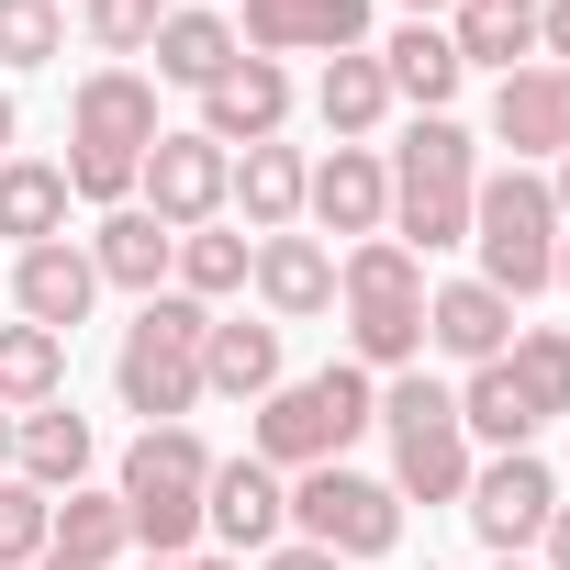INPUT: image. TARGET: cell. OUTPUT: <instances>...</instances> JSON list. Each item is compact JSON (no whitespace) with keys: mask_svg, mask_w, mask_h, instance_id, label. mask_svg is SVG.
I'll use <instances>...</instances> for the list:
<instances>
[{"mask_svg":"<svg viewBox=\"0 0 570 570\" xmlns=\"http://www.w3.org/2000/svg\"><path fill=\"white\" fill-rule=\"evenodd\" d=\"M559 202H548V168H492L481 190H470V246H481V268L470 279H492L503 303H537L548 279H559Z\"/></svg>","mask_w":570,"mask_h":570,"instance_id":"8992f818","label":"cell"},{"mask_svg":"<svg viewBox=\"0 0 570 570\" xmlns=\"http://www.w3.org/2000/svg\"><path fill=\"white\" fill-rule=\"evenodd\" d=\"M224 179H235V157L190 124V135H157L146 146V168H135V213H157L168 235H190V224H224Z\"/></svg>","mask_w":570,"mask_h":570,"instance_id":"8fae6325","label":"cell"},{"mask_svg":"<svg viewBox=\"0 0 570 570\" xmlns=\"http://www.w3.org/2000/svg\"><path fill=\"white\" fill-rule=\"evenodd\" d=\"M101 303V268H90V246L79 235H57V246H23L12 257V314L23 325H46V336H79V314Z\"/></svg>","mask_w":570,"mask_h":570,"instance_id":"ac0fdd59","label":"cell"},{"mask_svg":"<svg viewBox=\"0 0 570 570\" xmlns=\"http://www.w3.org/2000/svg\"><path fill=\"white\" fill-rule=\"evenodd\" d=\"M79 23H90V46L124 68V57H146L157 46V23H168V0H79Z\"/></svg>","mask_w":570,"mask_h":570,"instance_id":"e575fe53","label":"cell"},{"mask_svg":"<svg viewBox=\"0 0 570 570\" xmlns=\"http://www.w3.org/2000/svg\"><path fill=\"white\" fill-rule=\"evenodd\" d=\"M314 112H325V135L336 146H370L381 135V112H392V79H381V57L358 46V57H325V79H314Z\"/></svg>","mask_w":570,"mask_h":570,"instance_id":"4316f807","label":"cell"},{"mask_svg":"<svg viewBox=\"0 0 570 570\" xmlns=\"http://www.w3.org/2000/svg\"><path fill=\"white\" fill-rule=\"evenodd\" d=\"M303 213L325 224V235H392V168H381V146H336V157H314V179H303Z\"/></svg>","mask_w":570,"mask_h":570,"instance_id":"e0dca14e","label":"cell"},{"mask_svg":"<svg viewBox=\"0 0 570 570\" xmlns=\"http://www.w3.org/2000/svg\"><path fill=\"white\" fill-rule=\"evenodd\" d=\"M370 425H381V381H370L358 358H336V370H314V381H279V392L246 414V459H268L279 481H292V470L347 459Z\"/></svg>","mask_w":570,"mask_h":570,"instance_id":"7a4b0ae2","label":"cell"},{"mask_svg":"<svg viewBox=\"0 0 570 570\" xmlns=\"http://www.w3.org/2000/svg\"><path fill=\"white\" fill-rule=\"evenodd\" d=\"M559 292H570V235H559Z\"/></svg>","mask_w":570,"mask_h":570,"instance_id":"f6af8a7d","label":"cell"},{"mask_svg":"<svg viewBox=\"0 0 570 570\" xmlns=\"http://www.w3.org/2000/svg\"><path fill=\"white\" fill-rule=\"evenodd\" d=\"M459 425H470V436H481L492 459H503V448H537V436H548V414H537V403L514 392V370H503V358H481V370L459 381Z\"/></svg>","mask_w":570,"mask_h":570,"instance_id":"83f0119b","label":"cell"},{"mask_svg":"<svg viewBox=\"0 0 570 570\" xmlns=\"http://www.w3.org/2000/svg\"><path fill=\"white\" fill-rule=\"evenodd\" d=\"M537 68H570V0H537Z\"/></svg>","mask_w":570,"mask_h":570,"instance_id":"8d00e7d4","label":"cell"},{"mask_svg":"<svg viewBox=\"0 0 570 570\" xmlns=\"http://www.w3.org/2000/svg\"><path fill=\"white\" fill-rule=\"evenodd\" d=\"M79 246H90V268H101V292H135V303H146V292H168V257H179V235H168L157 213H135V202H124V213H101Z\"/></svg>","mask_w":570,"mask_h":570,"instance_id":"7402d4cb","label":"cell"},{"mask_svg":"<svg viewBox=\"0 0 570 570\" xmlns=\"http://www.w3.org/2000/svg\"><path fill=\"white\" fill-rule=\"evenodd\" d=\"M292 525L325 559H392L403 548V492L347 470V459H325V470H292Z\"/></svg>","mask_w":570,"mask_h":570,"instance_id":"9c48e42d","label":"cell"},{"mask_svg":"<svg viewBox=\"0 0 570 570\" xmlns=\"http://www.w3.org/2000/svg\"><path fill=\"white\" fill-rule=\"evenodd\" d=\"M146 570H246V559H202V548H190V559H146Z\"/></svg>","mask_w":570,"mask_h":570,"instance_id":"ab89813d","label":"cell"},{"mask_svg":"<svg viewBox=\"0 0 570 570\" xmlns=\"http://www.w3.org/2000/svg\"><path fill=\"white\" fill-rule=\"evenodd\" d=\"M0 235H12V257L68 235V168L57 157H0Z\"/></svg>","mask_w":570,"mask_h":570,"instance_id":"484cf974","label":"cell"},{"mask_svg":"<svg viewBox=\"0 0 570 570\" xmlns=\"http://www.w3.org/2000/svg\"><path fill=\"white\" fill-rule=\"evenodd\" d=\"M448 46H459V68L514 79V68H537V12H503V0H459V12H448Z\"/></svg>","mask_w":570,"mask_h":570,"instance_id":"f546056e","label":"cell"},{"mask_svg":"<svg viewBox=\"0 0 570 570\" xmlns=\"http://www.w3.org/2000/svg\"><path fill=\"white\" fill-rule=\"evenodd\" d=\"M381 436H392V492L403 503H459L470 492V425H459V392L403 370L381 392Z\"/></svg>","mask_w":570,"mask_h":570,"instance_id":"ba28073f","label":"cell"},{"mask_svg":"<svg viewBox=\"0 0 570 570\" xmlns=\"http://www.w3.org/2000/svg\"><path fill=\"white\" fill-rule=\"evenodd\" d=\"M202 336H213V303H190V292H146L135 325H124V347H112V392H124V414H146V425H190V403H202Z\"/></svg>","mask_w":570,"mask_h":570,"instance_id":"5b68a950","label":"cell"},{"mask_svg":"<svg viewBox=\"0 0 570 570\" xmlns=\"http://www.w3.org/2000/svg\"><path fill=\"white\" fill-rule=\"evenodd\" d=\"M370 57H381L392 101H414V112H448V101H459V79H470V68H459V46H448V23H403V35H392V46H370Z\"/></svg>","mask_w":570,"mask_h":570,"instance_id":"d4e9b609","label":"cell"},{"mask_svg":"<svg viewBox=\"0 0 570 570\" xmlns=\"http://www.w3.org/2000/svg\"><path fill=\"white\" fill-rule=\"evenodd\" d=\"M381 168H392V235H403L414 257H448V246H470L481 146H470V124H459V112H414V135H403Z\"/></svg>","mask_w":570,"mask_h":570,"instance_id":"277c9868","label":"cell"},{"mask_svg":"<svg viewBox=\"0 0 570 570\" xmlns=\"http://www.w3.org/2000/svg\"><path fill=\"white\" fill-rule=\"evenodd\" d=\"M537 548H548V559H537V570H570V503H559V514H548V537H537Z\"/></svg>","mask_w":570,"mask_h":570,"instance_id":"f35d334b","label":"cell"},{"mask_svg":"<svg viewBox=\"0 0 570 570\" xmlns=\"http://www.w3.org/2000/svg\"><path fill=\"white\" fill-rule=\"evenodd\" d=\"M68 46V12L57 0H0V68H46Z\"/></svg>","mask_w":570,"mask_h":570,"instance_id":"d590c367","label":"cell"},{"mask_svg":"<svg viewBox=\"0 0 570 570\" xmlns=\"http://www.w3.org/2000/svg\"><path fill=\"white\" fill-rule=\"evenodd\" d=\"M202 392H224V403H268L279 392V325L268 314H213V336H202Z\"/></svg>","mask_w":570,"mask_h":570,"instance_id":"ffe728a7","label":"cell"},{"mask_svg":"<svg viewBox=\"0 0 570 570\" xmlns=\"http://www.w3.org/2000/svg\"><path fill=\"white\" fill-rule=\"evenodd\" d=\"M503 370H514V392H525V403H537L548 425L570 414V336H559V325H514Z\"/></svg>","mask_w":570,"mask_h":570,"instance_id":"d6a6232c","label":"cell"},{"mask_svg":"<svg viewBox=\"0 0 570 570\" xmlns=\"http://www.w3.org/2000/svg\"><path fill=\"white\" fill-rule=\"evenodd\" d=\"M246 257H257V235L190 224V235H179V257H168V292H190V303H224V292H246Z\"/></svg>","mask_w":570,"mask_h":570,"instance_id":"1f68e13d","label":"cell"},{"mask_svg":"<svg viewBox=\"0 0 570 570\" xmlns=\"http://www.w3.org/2000/svg\"><path fill=\"white\" fill-rule=\"evenodd\" d=\"M90 459H101V436H90L79 403H35V414H12V470H23L35 492H79Z\"/></svg>","mask_w":570,"mask_h":570,"instance_id":"44dd1931","label":"cell"},{"mask_svg":"<svg viewBox=\"0 0 570 570\" xmlns=\"http://www.w3.org/2000/svg\"><path fill=\"white\" fill-rule=\"evenodd\" d=\"M279 124H292V68H279V57H235V68L202 90V135H213L224 157L268 146Z\"/></svg>","mask_w":570,"mask_h":570,"instance_id":"2e32d148","label":"cell"},{"mask_svg":"<svg viewBox=\"0 0 570 570\" xmlns=\"http://www.w3.org/2000/svg\"><path fill=\"white\" fill-rule=\"evenodd\" d=\"M492 146L514 157V168H559L570 157V68H514V79H492Z\"/></svg>","mask_w":570,"mask_h":570,"instance_id":"5bb4252c","label":"cell"},{"mask_svg":"<svg viewBox=\"0 0 570 570\" xmlns=\"http://www.w3.org/2000/svg\"><path fill=\"white\" fill-rule=\"evenodd\" d=\"M35 403H68V336L46 325H0V414H35Z\"/></svg>","mask_w":570,"mask_h":570,"instance_id":"f1b7e54d","label":"cell"},{"mask_svg":"<svg viewBox=\"0 0 570 570\" xmlns=\"http://www.w3.org/2000/svg\"><path fill=\"white\" fill-rule=\"evenodd\" d=\"M548 202H559V224H570V157H559V168H548Z\"/></svg>","mask_w":570,"mask_h":570,"instance_id":"60d3db41","label":"cell"},{"mask_svg":"<svg viewBox=\"0 0 570 570\" xmlns=\"http://www.w3.org/2000/svg\"><path fill=\"white\" fill-rule=\"evenodd\" d=\"M0 157H12V90H0Z\"/></svg>","mask_w":570,"mask_h":570,"instance_id":"7bdbcfd3","label":"cell"},{"mask_svg":"<svg viewBox=\"0 0 570 570\" xmlns=\"http://www.w3.org/2000/svg\"><path fill=\"white\" fill-rule=\"evenodd\" d=\"M303 179H314V157L268 135V146H246V157H235L224 202L246 213V235H292V224H303Z\"/></svg>","mask_w":570,"mask_h":570,"instance_id":"603a6c76","label":"cell"},{"mask_svg":"<svg viewBox=\"0 0 570 570\" xmlns=\"http://www.w3.org/2000/svg\"><path fill=\"white\" fill-rule=\"evenodd\" d=\"M35 570H79V559H57V548H46V559H35Z\"/></svg>","mask_w":570,"mask_h":570,"instance_id":"bcb514c9","label":"cell"},{"mask_svg":"<svg viewBox=\"0 0 570 570\" xmlns=\"http://www.w3.org/2000/svg\"><path fill=\"white\" fill-rule=\"evenodd\" d=\"M146 57H157V79H179V90H213V79L246 57V46H235V23L213 12V0H168V23H157V46H146Z\"/></svg>","mask_w":570,"mask_h":570,"instance_id":"cb8c5ba5","label":"cell"},{"mask_svg":"<svg viewBox=\"0 0 570 570\" xmlns=\"http://www.w3.org/2000/svg\"><path fill=\"white\" fill-rule=\"evenodd\" d=\"M235 46L246 57H358L370 46V0H246Z\"/></svg>","mask_w":570,"mask_h":570,"instance_id":"7c38bea8","label":"cell"},{"mask_svg":"<svg viewBox=\"0 0 570 570\" xmlns=\"http://www.w3.org/2000/svg\"><path fill=\"white\" fill-rule=\"evenodd\" d=\"M403 12H414V23H448V12H459V0H403Z\"/></svg>","mask_w":570,"mask_h":570,"instance_id":"b9f144b4","label":"cell"},{"mask_svg":"<svg viewBox=\"0 0 570 570\" xmlns=\"http://www.w3.org/2000/svg\"><path fill=\"white\" fill-rule=\"evenodd\" d=\"M157 135H168V124H157V79H146V68H90V79L68 90V157H57V168H68V202L124 213Z\"/></svg>","mask_w":570,"mask_h":570,"instance_id":"6da1fadb","label":"cell"},{"mask_svg":"<svg viewBox=\"0 0 570 570\" xmlns=\"http://www.w3.org/2000/svg\"><path fill=\"white\" fill-rule=\"evenodd\" d=\"M492 570H537V559H492Z\"/></svg>","mask_w":570,"mask_h":570,"instance_id":"7dc6e473","label":"cell"},{"mask_svg":"<svg viewBox=\"0 0 570 570\" xmlns=\"http://www.w3.org/2000/svg\"><path fill=\"white\" fill-rule=\"evenodd\" d=\"M0 481H12V414H0Z\"/></svg>","mask_w":570,"mask_h":570,"instance_id":"ee69618b","label":"cell"},{"mask_svg":"<svg viewBox=\"0 0 570 570\" xmlns=\"http://www.w3.org/2000/svg\"><path fill=\"white\" fill-rule=\"evenodd\" d=\"M202 481H213V448H202L190 425H146V436L124 448L112 492H124V525H135L146 559H190V548H202Z\"/></svg>","mask_w":570,"mask_h":570,"instance_id":"52a82bcc","label":"cell"},{"mask_svg":"<svg viewBox=\"0 0 570 570\" xmlns=\"http://www.w3.org/2000/svg\"><path fill=\"white\" fill-rule=\"evenodd\" d=\"M336 303H347V358L370 381H403L425 358V257L403 235H358L336 257Z\"/></svg>","mask_w":570,"mask_h":570,"instance_id":"3957f363","label":"cell"},{"mask_svg":"<svg viewBox=\"0 0 570 570\" xmlns=\"http://www.w3.org/2000/svg\"><path fill=\"white\" fill-rule=\"evenodd\" d=\"M57 559H79V570H112L124 548H135V525H124V492H57V537H46Z\"/></svg>","mask_w":570,"mask_h":570,"instance_id":"4dcf8cb0","label":"cell"},{"mask_svg":"<svg viewBox=\"0 0 570 570\" xmlns=\"http://www.w3.org/2000/svg\"><path fill=\"white\" fill-rule=\"evenodd\" d=\"M46 537H57V492H35V481L12 470V481H0V570H35Z\"/></svg>","mask_w":570,"mask_h":570,"instance_id":"836d02e7","label":"cell"},{"mask_svg":"<svg viewBox=\"0 0 570 570\" xmlns=\"http://www.w3.org/2000/svg\"><path fill=\"white\" fill-rule=\"evenodd\" d=\"M246 279H257V303H268V325H314V314H336V246L325 235H257V257H246Z\"/></svg>","mask_w":570,"mask_h":570,"instance_id":"9a60e30c","label":"cell"},{"mask_svg":"<svg viewBox=\"0 0 570 570\" xmlns=\"http://www.w3.org/2000/svg\"><path fill=\"white\" fill-rule=\"evenodd\" d=\"M202 525H213L235 559H268L279 525H292V481H279L268 459H213V481H202Z\"/></svg>","mask_w":570,"mask_h":570,"instance_id":"4fadbf2b","label":"cell"},{"mask_svg":"<svg viewBox=\"0 0 570 570\" xmlns=\"http://www.w3.org/2000/svg\"><path fill=\"white\" fill-rule=\"evenodd\" d=\"M425 347H448L459 370H481V358L514 347V303L492 292V279H425Z\"/></svg>","mask_w":570,"mask_h":570,"instance_id":"d6986e66","label":"cell"},{"mask_svg":"<svg viewBox=\"0 0 570 570\" xmlns=\"http://www.w3.org/2000/svg\"><path fill=\"white\" fill-rule=\"evenodd\" d=\"M470 525H481V548L492 559H525L537 537H548V514H559V470L537 459V448H503V459H481L470 470Z\"/></svg>","mask_w":570,"mask_h":570,"instance_id":"30bf717a","label":"cell"},{"mask_svg":"<svg viewBox=\"0 0 570 570\" xmlns=\"http://www.w3.org/2000/svg\"><path fill=\"white\" fill-rule=\"evenodd\" d=\"M257 570H347V559H325V548H303V537H279V548H268Z\"/></svg>","mask_w":570,"mask_h":570,"instance_id":"74e56055","label":"cell"},{"mask_svg":"<svg viewBox=\"0 0 570 570\" xmlns=\"http://www.w3.org/2000/svg\"><path fill=\"white\" fill-rule=\"evenodd\" d=\"M503 12H537V0H503Z\"/></svg>","mask_w":570,"mask_h":570,"instance_id":"c3c4849f","label":"cell"}]
</instances>
